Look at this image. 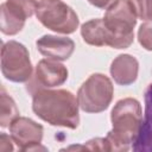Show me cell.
<instances>
[{
    "mask_svg": "<svg viewBox=\"0 0 152 152\" xmlns=\"http://www.w3.org/2000/svg\"><path fill=\"white\" fill-rule=\"evenodd\" d=\"M138 42L145 50L152 51V20H146L139 26Z\"/></svg>",
    "mask_w": 152,
    "mask_h": 152,
    "instance_id": "9a60e30c",
    "label": "cell"
},
{
    "mask_svg": "<svg viewBox=\"0 0 152 152\" xmlns=\"http://www.w3.org/2000/svg\"><path fill=\"white\" fill-rule=\"evenodd\" d=\"M68 76L69 71L61 62L49 58L40 59L34 68L32 77L26 82V90L32 95L40 89L62 86L66 82Z\"/></svg>",
    "mask_w": 152,
    "mask_h": 152,
    "instance_id": "52a82bcc",
    "label": "cell"
},
{
    "mask_svg": "<svg viewBox=\"0 0 152 152\" xmlns=\"http://www.w3.org/2000/svg\"><path fill=\"white\" fill-rule=\"evenodd\" d=\"M82 148H86V150H89V151H110L108 140L106 138L90 139L84 145H82Z\"/></svg>",
    "mask_w": 152,
    "mask_h": 152,
    "instance_id": "e0dca14e",
    "label": "cell"
},
{
    "mask_svg": "<svg viewBox=\"0 0 152 152\" xmlns=\"http://www.w3.org/2000/svg\"><path fill=\"white\" fill-rule=\"evenodd\" d=\"M109 71L112 78L116 84L131 86L138 78L139 62L132 55L122 53L113 59Z\"/></svg>",
    "mask_w": 152,
    "mask_h": 152,
    "instance_id": "30bf717a",
    "label": "cell"
},
{
    "mask_svg": "<svg viewBox=\"0 0 152 152\" xmlns=\"http://www.w3.org/2000/svg\"><path fill=\"white\" fill-rule=\"evenodd\" d=\"M118 0H88V2L100 10H107L113 4H115Z\"/></svg>",
    "mask_w": 152,
    "mask_h": 152,
    "instance_id": "d6986e66",
    "label": "cell"
},
{
    "mask_svg": "<svg viewBox=\"0 0 152 152\" xmlns=\"http://www.w3.org/2000/svg\"><path fill=\"white\" fill-rule=\"evenodd\" d=\"M133 150L152 152V83L145 90V114L139 134L133 142Z\"/></svg>",
    "mask_w": 152,
    "mask_h": 152,
    "instance_id": "7c38bea8",
    "label": "cell"
},
{
    "mask_svg": "<svg viewBox=\"0 0 152 152\" xmlns=\"http://www.w3.org/2000/svg\"><path fill=\"white\" fill-rule=\"evenodd\" d=\"M36 17L43 26L62 34L74 33L80 25L76 12L62 0H39Z\"/></svg>",
    "mask_w": 152,
    "mask_h": 152,
    "instance_id": "5b68a950",
    "label": "cell"
},
{
    "mask_svg": "<svg viewBox=\"0 0 152 152\" xmlns=\"http://www.w3.org/2000/svg\"><path fill=\"white\" fill-rule=\"evenodd\" d=\"M137 14V17L141 20H145V10H146V0H128Z\"/></svg>",
    "mask_w": 152,
    "mask_h": 152,
    "instance_id": "ac0fdd59",
    "label": "cell"
},
{
    "mask_svg": "<svg viewBox=\"0 0 152 152\" xmlns=\"http://www.w3.org/2000/svg\"><path fill=\"white\" fill-rule=\"evenodd\" d=\"M114 95V87L108 76L104 74L90 75L77 90V101L80 108L86 113L104 112Z\"/></svg>",
    "mask_w": 152,
    "mask_h": 152,
    "instance_id": "277c9868",
    "label": "cell"
},
{
    "mask_svg": "<svg viewBox=\"0 0 152 152\" xmlns=\"http://www.w3.org/2000/svg\"><path fill=\"white\" fill-rule=\"evenodd\" d=\"M152 20V0H146V10H145V21Z\"/></svg>",
    "mask_w": 152,
    "mask_h": 152,
    "instance_id": "ffe728a7",
    "label": "cell"
},
{
    "mask_svg": "<svg viewBox=\"0 0 152 152\" xmlns=\"http://www.w3.org/2000/svg\"><path fill=\"white\" fill-rule=\"evenodd\" d=\"M44 128L40 124L25 116H18L10 125V135L21 151L46 150L40 146Z\"/></svg>",
    "mask_w": 152,
    "mask_h": 152,
    "instance_id": "ba28073f",
    "label": "cell"
},
{
    "mask_svg": "<svg viewBox=\"0 0 152 152\" xmlns=\"http://www.w3.org/2000/svg\"><path fill=\"white\" fill-rule=\"evenodd\" d=\"M77 97L66 89H40L32 94V110L51 126L75 129L80 124Z\"/></svg>",
    "mask_w": 152,
    "mask_h": 152,
    "instance_id": "6da1fadb",
    "label": "cell"
},
{
    "mask_svg": "<svg viewBox=\"0 0 152 152\" xmlns=\"http://www.w3.org/2000/svg\"><path fill=\"white\" fill-rule=\"evenodd\" d=\"M0 13V30L4 34L14 36L24 28L27 18L24 17L19 11L13 8L12 6H8V4H1Z\"/></svg>",
    "mask_w": 152,
    "mask_h": 152,
    "instance_id": "4fadbf2b",
    "label": "cell"
},
{
    "mask_svg": "<svg viewBox=\"0 0 152 152\" xmlns=\"http://www.w3.org/2000/svg\"><path fill=\"white\" fill-rule=\"evenodd\" d=\"M112 131L106 139L110 151H128L139 134L142 124V109L137 99L125 97L119 100L110 112Z\"/></svg>",
    "mask_w": 152,
    "mask_h": 152,
    "instance_id": "7a4b0ae2",
    "label": "cell"
},
{
    "mask_svg": "<svg viewBox=\"0 0 152 152\" xmlns=\"http://www.w3.org/2000/svg\"><path fill=\"white\" fill-rule=\"evenodd\" d=\"M1 109H0V126L10 127L12 121L19 116V109L14 100L6 93L5 88L1 87Z\"/></svg>",
    "mask_w": 152,
    "mask_h": 152,
    "instance_id": "5bb4252c",
    "label": "cell"
},
{
    "mask_svg": "<svg viewBox=\"0 0 152 152\" xmlns=\"http://www.w3.org/2000/svg\"><path fill=\"white\" fill-rule=\"evenodd\" d=\"M1 72L11 82L25 83L33 74L27 48L17 42L8 40L1 48Z\"/></svg>",
    "mask_w": 152,
    "mask_h": 152,
    "instance_id": "8992f818",
    "label": "cell"
},
{
    "mask_svg": "<svg viewBox=\"0 0 152 152\" xmlns=\"http://www.w3.org/2000/svg\"><path fill=\"white\" fill-rule=\"evenodd\" d=\"M37 50L49 59L63 62L71 57L75 50V43L71 38L44 34L36 42Z\"/></svg>",
    "mask_w": 152,
    "mask_h": 152,
    "instance_id": "9c48e42d",
    "label": "cell"
},
{
    "mask_svg": "<svg viewBox=\"0 0 152 152\" xmlns=\"http://www.w3.org/2000/svg\"><path fill=\"white\" fill-rule=\"evenodd\" d=\"M103 20L114 36L113 49H127L133 43L138 17L128 0H118L107 8Z\"/></svg>",
    "mask_w": 152,
    "mask_h": 152,
    "instance_id": "3957f363",
    "label": "cell"
},
{
    "mask_svg": "<svg viewBox=\"0 0 152 152\" xmlns=\"http://www.w3.org/2000/svg\"><path fill=\"white\" fill-rule=\"evenodd\" d=\"M81 36L88 45L113 48L114 36L106 26L103 18H95L81 25Z\"/></svg>",
    "mask_w": 152,
    "mask_h": 152,
    "instance_id": "8fae6325",
    "label": "cell"
},
{
    "mask_svg": "<svg viewBox=\"0 0 152 152\" xmlns=\"http://www.w3.org/2000/svg\"><path fill=\"white\" fill-rule=\"evenodd\" d=\"M6 2L12 7L17 8L19 12H21L27 19L36 13L38 6L37 0H6Z\"/></svg>",
    "mask_w": 152,
    "mask_h": 152,
    "instance_id": "2e32d148",
    "label": "cell"
}]
</instances>
